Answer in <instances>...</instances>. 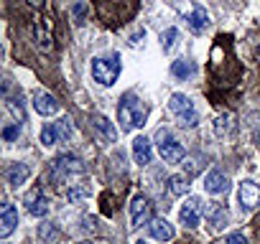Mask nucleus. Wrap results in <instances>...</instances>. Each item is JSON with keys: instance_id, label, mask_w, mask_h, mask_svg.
<instances>
[{"instance_id": "obj_1", "label": "nucleus", "mask_w": 260, "mask_h": 244, "mask_svg": "<svg viewBox=\"0 0 260 244\" xmlns=\"http://www.w3.org/2000/svg\"><path fill=\"white\" fill-rule=\"evenodd\" d=\"M117 117H120L122 133H130V130H136V128H143L146 119H148V104H146L143 99H138L136 94H125V97L120 99Z\"/></svg>"}, {"instance_id": "obj_2", "label": "nucleus", "mask_w": 260, "mask_h": 244, "mask_svg": "<svg viewBox=\"0 0 260 244\" xmlns=\"http://www.w3.org/2000/svg\"><path fill=\"white\" fill-rule=\"evenodd\" d=\"M120 69H122V64H120V56H117V54L97 56V59L92 61V76H94V82H100L102 87H112V84L117 82V76H120Z\"/></svg>"}, {"instance_id": "obj_3", "label": "nucleus", "mask_w": 260, "mask_h": 244, "mask_svg": "<svg viewBox=\"0 0 260 244\" xmlns=\"http://www.w3.org/2000/svg\"><path fill=\"white\" fill-rule=\"evenodd\" d=\"M169 109H171V114L179 119V125H181V128H197V125H199L197 107H194V102H191L186 94H171V99H169Z\"/></svg>"}, {"instance_id": "obj_4", "label": "nucleus", "mask_w": 260, "mask_h": 244, "mask_svg": "<svg viewBox=\"0 0 260 244\" xmlns=\"http://www.w3.org/2000/svg\"><path fill=\"white\" fill-rule=\"evenodd\" d=\"M156 145H158V153H161V158H164L166 163H179V160H184V155H186L184 145H181L166 128H161V130L156 133Z\"/></svg>"}, {"instance_id": "obj_5", "label": "nucleus", "mask_w": 260, "mask_h": 244, "mask_svg": "<svg viewBox=\"0 0 260 244\" xmlns=\"http://www.w3.org/2000/svg\"><path fill=\"white\" fill-rule=\"evenodd\" d=\"M202 216H204V201H202L199 196H189V198L184 201L181 211H179L181 224H184L186 229H197L199 221H202Z\"/></svg>"}, {"instance_id": "obj_6", "label": "nucleus", "mask_w": 260, "mask_h": 244, "mask_svg": "<svg viewBox=\"0 0 260 244\" xmlns=\"http://www.w3.org/2000/svg\"><path fill=\"white\" fill-rule=\"evenodd\" d=\"M237 201H240V209L242 214H252L257 206H260V186L255 181H242L240 188H237Z\"/></svg>"}, {"instance_id": "obj_7", "label": "nucleus", "mask_w": 260, "mask_h": 244, "mask_svg": "<svg viewBox=\"0 0 260 244\" xmlns=\"http://www.w3.org/2000/svg\"><path fill=\"white\" fill-rule=\"evenodd\" d=\"M82 173H84V163L77 155H59L54 160L56 181H67V178H74V176H82Z\"/></svg>"}, {"instance_id": "obj_8", "label": "nucleus", "mask_w": 260, "mask_h": 244, "mask_svg": "<svg viewBox=\"0 0 260 244\" xmlns=\"http://www.w3.org/2000/svg\"><path fill=\"white\" fill-rule=\"evenodd\" d=\"M23 204H26V211H28L31 216H36V219H41V216L49 214V198H46V193H44L41 188H31V191L26 193Z\"/></svg>"}, {"instance_id": "obj_9", "label": "nucleus", "mask_w": 260, "mask_h": 244, "mask_svg": "<svg viewBox=\"0 0 260 244\" xmlns=\"http://www.w3.org/2000/svg\"><path fill=\"white\" fill-rule=\"evenodd\" d=\"M148 221H151V201L146 196H136L133 204H130V226L138 229Z\"/></svg>"}, {"instance_id": "obj_10", "label": "nucleus", "mask_w": 260, "mask_h": 244, "mask_svg": "<svg viewBox=\"0 0 260 244\" xmlns=\"http://www.w3.org/2000/svg\"><path fill=\"white\" fill-rule=\"evenodd\" d=\"M16 226H18V211H16V206L11 201H6L3 209H0V236L3 239L11 236L16 231Z\"/></svg>"}, {"instance_id": "obj_11", "label": "nucleus", "mask_w": 260, "mask_h": 244, "mask_svg": "<svg viewBox=\"0 0 260 244\" xmlns=\"http://www.w3.org/2000/svg\"><path fill=\"white\" fill-rule=\"evenodd\" d=\"M34 109H36L41 117H51V114L59 112V102H56L49 92H36V97H34Z\"/></svg>"}, {"instance_id": "obj_12", "label": "nucleus", "mask_w": 260, "mask_h": 244, "mask_svg": "<svg viewBox=\"0 0 260 244\" xmlns=\"http://www.w3.org/2000/svg\"><path fill=\"white\" fill-rule=\"evenodd\" d=\"M227 188H230V181H227V176H224L222 171L207 173V178H204V191H207V193L219 196V193H227Z\"/></svg>"}, {"instance_id": "obj_13", "label": "nucleus", "mask_w": 260, "mask_h": 244, "mask_svg": "<svg viewBox=\"0 0 260 244\" xmlns=\"http://www.w3.org/2000/svg\"><path fill=\"white\" fill-rule=\"evenodd\" d=\"M92 128H94V135H97L102 143H115L117 133H115L112 122H110L107 117H102V114H94V117H92Z\"/></svg>"}, {"instance_id": "obj_14", "label": "nucleus", "mask_w": 260, "mask_h": 244, "mask_svg": "<svg viewBox=\"0 0 260 244\" xmlns=\"http://www.w3.org/2000/svg\"><path fill=\"white\" fill-rule=\"evenodd\" d=\"M184 21L189 23V28H191L194 33H202V31L209 26V13H207L202 6H194V8L184 16Z\"/></svg>"}, {"instance_id": "obj_15", "label": "nucleus", "mask_w": 260, "mask_h": 244, "mask_svg": "<svg viewBox=\"0 0 260 244\" xmlns=\"http://www.w3.org/2000/svg\"><path fill=\"white\" fill-rule=\"evenodd\" d=\"M133 158H136V163L138 166H148L151 163V158H153V148H151V140L148 138H136L133 140Z\"/></svg>"}, {"instance_id": "obj_16", "label": "nucleus", "mask_w": 260, "mask_h": 244, "mask_svg": "<svg viewBox=\"0 0 260 244\" xmlns=\"http://www.w3.org/2000/svg\"><path fill=\"white\" fill-rule=\"evenodd\" d=\"M148 231H151V236H153L156 241H171V239L176 236L174 226H171L166 219H153V221L148 224Z\"/></svg>"}, {"instance_id": "obj_17", "label": "nucleus", "mask_w": 260, "mask_h": 244, "mask_svg": "<svg viewBox=\"0 0 260 244\" xmlns=\"http://www.w3.org/2000/svg\"><path fill=\"white\" fill-rule=\"evenodd\" d=\"M28 176H31V166L28 163H13L8 168V186L11 188H18L21 183L28 181Z\"/></svg>"}, {"instance_id": "obj_18", "label": "nucleus", "mask_w": 260, "mask_h": 244, "mask_svg": "<svg viewBox=\"0 0 260 244\" xmlns=\"http://www.w3.org/2000/svg\"><path fill=\"white\" fill-rule=\"evenodd\" d=\"M230 221V211L222 206V204H212L209 206V224H212V231H222Z\"/></svg>"}, {"instance_id": "obj_19", "label": "nucleus", "mask_w": 260, "mask_h": 244, "mask_svg": "<svg viewBox=\"0 0 260 244\" xmlns=\"http://www.w3.org/2000/svg\"><path fill=\"white\" fill-rule=\"evenodd\" d=\"M171 74L176 76V79H191L194 74H197V66H194V61H189V59H176L174 64H171Z\"/></svg>"}, {"instance_id": "obj_20", "label": "nucleus", "mask_w": 260, "mask_h": 244, "mask_svg": "<svg viewBox=\"0 0 260 244\" xmlns=\"http://www.w3.org/2000/svg\"><path fill=\"white\" fill-rule=\"evenodd\" d=\"M169 191H171V196H184L186 191H189V181H186V176H171L169 178Z\"/></svg>"}, {"instance_id": "obj_21", "label": "nucleus", "mask_w": 260, "mask_h": 244, "mask_svg": "<svg viewBox=\"0 0 260 244\" xmlns=\"http://www.w3.org/2000/svg\"><path fill=\"white\" fill-rule=\"evenodd\" d=\"M230 130H232V114H219L214 119V135L217 138H224Z\"/></svg>"}, {"instance_id": "obj_22", "label": "nucleus", "mask_w": 260, "mask_h": 244, "mask_svg": "<svg viewBox=\"0 0 260 244\" xmlns=\"http://www.w3.org/2000/svg\"><path fill=\"white\" fill-rule=\"evenodd\" d=\"M56 133H59V138H61V143H67V140H72V119L69 117H61L59 122H56Z\"/></svg>"}, {"instance_id": "obj_23", "label": "nucleus", "mask_w": 260, "mask_h": 244, "mask_svg": "<svg viewBox=\"0 0 260 244\" xmlns=\"http://www.w3.org/2000/svg\"><path fill=\"white\" fill-rule=\"evenodd\" d=\"M176 38H179V31H176V28H166V31L161 33V46H164V51H171V49L176 46Z\"/></svg>"}, {"instance_id": "obj_24", "label": "nucleus", "mask_w": 260, "mask_h": 244, "mask_svg": "<svg viewBox=\"0 0 260 244\" xmlns=\"http://www.w3.org/2000/svg\"><path fill=\"white\" fill-rule=\"evenodd\" d=\"M56 138H59V133H56L54 125H44V128H41V143H44L46 148H51V145L56 143Z\"/></svg>"}, {"instance_id": "obj_25", "label": "nucleus", "mask_w": 260, "mask_h": 244, "mask_svg": "<svg viewBox=\"0 0 260 244\" xmlns=\"http://www.w3.org/2000/svg\"><path fill=\"white\" fill-rule=\"evenodd\" d=\"M18 102H21V99H13V97H8V102H6V104H8V109L13 112L16 122H18V125H21V122L26 119V112H23V104H18Z\"/></svg>"}, {"instance_id": "obj_26", "label": "nucleus", "mask_w": 260, "mask_h": 244, "mask_svg": "<svg viewBox=\"0 0 260 244\" xmlns=\"http://www.w3.org/2000/svg\"><path fill=\"white\" fill-rule=\"evenodd\" d=\"M18 135H21V125H18V122H11V125L3 128V140L6 143H16Z\"/></svg>"}, {"instance_id": "obj_27", "label": "nucleus", "mask_w": 260, "mask_h": 244, "mask_svg": "<svg viewBox=\"0 0 260 244\" xmlns=\"http://www.w3.org/2000/svg\"><path fill=\"white\" fill-rule=\"evenodd\" d=\"M36 38H39V46H44V51L51 49V36H49V31L41 23H36Z\"/></svg>"}, {"instance_id": "obj_28", "label": "nucleus", "mask_w": 260, "mask_h": 244, "mask_svg": "<svg viewBox=\"0 0 260 244\" xmlns=\"http://www.w3.org/2000/svg\"><path fill=\"white\" fill-rule=\"evenodd\" d=\"M72 13H74V18H77V23H82V21L87 18V6H84V3H77V6L72 8Z\"/></svg>"}, {"instance_id": "obj_29", "label": "nucleus", "mask_w": 260, "mask_h": 244, "mask_svg": "<svg viewBox=\"0 0 260 244\" xmlns=\"http://www.w3.org/2000/svg\"><path fill=\"white\" fill-rule=\"evenodd\" d=\"M227 244H247V239H245V234L235 231V234H230V236H227Z\"/></svg>"}, {"instance_id": "obj_30", "label": "nucleus", "mask_w": 260, "mask_h": 244, "mask_svg": "<svg viewBox=\"0 0 260 244\" xmlns=\"http://www.w3.org/2000/svg\"><path fill=\"white\" fill-rule=\"evenodd\" d=\"M141 38H146V31H143V28H138L133 36H130V41H127V44H130V46H138V44H141Z\"/></svg>"}, {"instance_id": "obj_31", "label": "nucleus", "mask_w": 260, "mask_h": 244, "mask_svg": "<svg viewBox=\"0 0 260 244\" xmlns=\"http://www.w3.org/2000/svg\"><path fill=\"white\" fill-rule=\"evenodd\" d=\"M84 229H87V231H97V219H94V216H87V219H84Z\"/></svg>"}, {"instance_id": "obj_32", "label": "nucleus", "mask_w": 260, "mask_h": 244, "mask_svg": "<svg viewBox=\"0 0 260 244\" xmlns=\"http://www.w3.org/2000/svg\"><path fill=\"white\" fill-rule=\"evenodd\" d=\"M197 163H199L197 158H191V160H189V173H197V171H199V166H197Z\"/></svg>"}, {"instance_id": "obj_33", "label": "nucleus", "mask_w": 260, "mask_h": 244, "mask_svg": "<svg viewBox=\"0 0 260 244\" xmlns=\"http://www.w3.org/2000/svg\"><path fill=\"white\" fill-rule=\"evenodd\" d=\"M44 3L46 0H28V6H34V8H44Z\"/></svg>"}, {"instance_id": "obj_34", "label": "nucleus", "mask_w": 260, "mask_h": 244, "mask_svg": "<svg viewBox=\"0 0 260 244\" xmlns=\"http://www.w3.org/2000/svg\"><path fill=\"white\" fill-rule=\"evenodd\" d=\"M136 244H146V241H143V239H141V241H136Z\"/></svg>"}, {"instance_id": "obj_35", "label": "nucleus", "mask_w": 260, "mask_h": 244, "mask_svg": "<svg viewBox=\"0 0 260 244\" xmlns=\"http://www.w3.org/2000/svg\"><path fill=\"white\" fill-rule=\"evenodd\" d=\"M82 244H89V241H82Z\"/></svg>"}]
</instances>
